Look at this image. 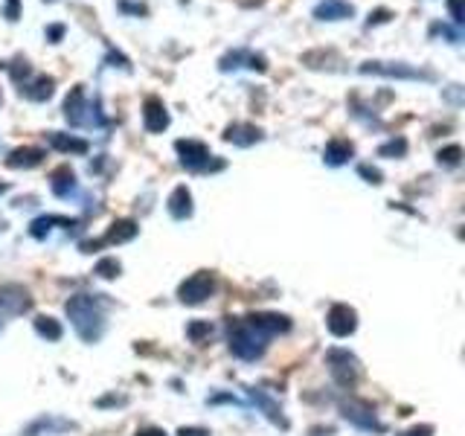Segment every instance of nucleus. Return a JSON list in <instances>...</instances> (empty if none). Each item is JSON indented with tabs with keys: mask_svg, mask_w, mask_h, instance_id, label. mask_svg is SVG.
<instances>
[{
	"mask_svg": "<svg viewBox=\"0 0 465 436\" xmlns=\"http://www.w3.org/2000/svg\"><path fill=\"white\" fill-rule=\"evenodd\" d=\"M134 236H137V224L134 222H114L102 241H105V245H122V241H131Z\"/></svg>",
	"mask_w": 465,
	"mask_h": 436,
	"instance_id": "a211bd4d",
	"label": "nucleus"
},
{
	"mask_svg": "<svg viewBox=\"0 0 465 436\" xmlns=\"http://www.w3.org/2000/svg\"><path fill=\"white\" fill-rule=\"evenodd\" d=\"M326 361H329L332 378H334L340 387H352V384L358 381V361H355V355H349L346 349H332V352L326 355Z\"/></svg>",
	"mask_w": 465,
	"mask_h": 436,
	"instance_id": "423d86ee",
	"label": "nucleus"
},
{
	"mask_svg": "<svg viewBox=\"0 0 465 436\" xmlns=\"http://www.w3.org/2000/svg\"><path fill=\"white\" fill-rule=\"evenodd\" d=\"M18 15V0H9V20H15Z\"/></svg>",
	"mask_w": 465,
	"mask_h": 436,
	"instance_id": "473e14b6",
	"label": "nucleus"
},
{
	"mask_svg": "<svg viewBox=\"0 0 465 436\" xmlns=\"http://www.w3.org/2000/svg\"><path fill=\"white\" fill-rule=\"evenodd\" d=\"M4 192H6V183H0V195H4Z\"/></svg>",
	"mask_w": 465,
	"mask_h": 436,
	"instance_id": "72a5a7b5",
	"label": "nucleus"
},
{
	"mask_svg": "<svg viewBox=\"0 0 465 436\" xmlns=\"http://www.w3.org/2000/svg\"><path fill=\"white\" fill-rule=\"evenodd\" d=\"M352 6L346 4V0H323L320 6L314 9V18L320 20H344V18H352Z\"/></svg>",
	"mask_w": 465,
	"mask_h": 436,
	"instance_id": "9b49d317",
	"label": "nucleus"
},
{
	"mask_svg": "<svg viewBox=\"0 0 465 436\" xmlns=\"http://www.w3.org/2000/svg\"><path fill=\"white\" fill-rule=\"evenodd\" d=\"M44 160V152L41 149H15L9 157H6V166L9 169H32Z\"/></svg>",
	"mask_w": 465,
	"mask_h": 436,
	"instance_id": "ddd939ff",
	"label": "nucleus"
},
{
	"mask_svg": "<svg viewBox=\"0 0 465 436\" xmlns=\"http://www.w3.org/2000/svg\"><path fill=\"white\" fill-rule=\"evenodd\" d=\"M326 326H329V332L334 337H349L355 332V326H358V314L349 305H332L329 317H326Z\"/></svg>",
	"mask_w": 465,
	"mask_h": 436,
	"instance_id": "0eeeda50",
	"label": "nucleus"
},
{
	"mask_svg": "<svg viewBox=\"0 0 465 436\" xmlns=\"http://www.w3.org/2000/svg\"><path fill=\"white\" fill-rule=\"evenodd\" d=\"M212 294H215V279H212V274H195V277H189L186 282H181V288H178V297H181V303H186V305H198V303L210 300Z\"/></svg>",
	"mask_w": 465,
	"mask_h": 436,
	"instance_id": "39448f33",
	"label": "nucleus"
},
{
	"mask_svg": "<svg viewBox=\"0 0 465 436\" xmlns=\"http://www.w3.org/2000/svg\"><path fill=\"white\" fill-rule=\"evenodd\" d=\"M459 157H462L459 145H448V149L439 152V163H442V166H459Z\"/></svg>",
	"mask_w": 465,
	"mask_h": 436,
	"instance_id": "a878e982",
	"label": "nucleus"
},
{
	"mask_svg": "<svg viewBox=\"0 0 465 436\" xmlns=\"http://www.w3.org/2000/svg\"><path fill=\"white\" fill-rule=\"evenodd\" d=\"M352 157V143L349 140H332L326 145V163L329 166H340Z\"/></svg>",
	"mask_w": 465,
	"mask_h": 436,
	"instance_id": "aec40b11",
	"label": "nucleus"
},
{
	"mask_svg": "<svg viewBox=\"0 0 465 436\" xmlns=\"http://www.w3.org/2000/svg\"><path fill=\"white\" fill-rule=\"evenodd\" d=\"M259 332H265L267 337H274V334H279V332H288L291 329V320L288 317H282V314H250L248 317Z\"/></svg>",
	"mask_w": 465,
	"mask_h": 436,
	"instance_id": "9d476101",
	"label": "nucleus"
},
{
	"mask_svg": "<svg viewBox=\"0 0 465 436\" xmlns=\"http://www.w3.org/2000/svg\"><path fill=\"white\" fill-rule=\"evenodd\" d=\"M0 308L6 314H23L32 308V297L20 285H0Z\"/></svg>",
	"mask_w": 465,
	"mask_h": 436,
	"instance_id": "6e6552de",
	"label": "nucleus"
},
{
	"mask_svg": "<svg viewBox=\"0 0 465 436\" xmlns=\"http://www.w3.org/2000/svg\"><path fill=\"white\" fill-rule=\"evenodd\" d=\"M451 15L454 20H459V0H451Z\"/></svg>",
	"mask_w": 465,
	"mask_h": 436,
	"instance_id": "2f4dec72",
	"label": "nucleus"
},
{
	"mask_svg": "<svg viewBox=\"0 0 465 436\" xmlns=\"http://www.w3.org/2000/svg\"><path fill=\"white\" fill-rule=\"evenodd\" d=\"M35 332L41 334V337H47V341H61V323L59 320H53V317H35Z\"/></svg>",
	"mask_w": 465,
	"mask_h": 436,
	"instance_id": "4be33fe9",
	"label": "nucleus"
},
{
	"mask_svg": "<svg viewBox=\"0 0 465 436\" xmlns=\"http://www.w3.org/2000/svg\"><path fill=\"white\" fill-rule=\"evenodd\" d=\"M137 436H166V433H163L160 428H145V430H140Z\"/></svg>",
	"mask_w": 465,
	"mask_h": 436,
	"instance_id": "7c9ffc66",
	"label": "nucleus"
},
{
	"mask_svg": "<svg viewBox=\"0 0 465 436\" xmlns=\"http://www.w3.org/2000/svg\"><path fill=\"white\" fill-rule=\"evenodd\" d=\"M361 73H384V76H404V79H419V76H425V73H419V70H410V67H404V64H389V67H384V64H363L361 67Z\"/></svg>",
	"mask_w": 465,
	"mask_h": 436,
	"instance_id": "6ab92c4d",
	"label": "nucleus"
},
{
	"mask_svg": "<svg viewBox=\"0 0 465 436\" xmlns=\"http://www.w3.org/2000/svg\"><path fill=\"white\" fill-rule=\"evenodd\" d=\"M169 212H172V218H189L192 215V195L186 186H178L172 195H169Z\"/></svg>",
	"mask_w": 465,
	"mask_h": 436,
	"instance_id": "f8f14e48",
	"label": "nucleus"
},
{
	"mask_svg": "<svg viewBox=\"0 0 465 436\" xmlns=\"http://www.w3.org/2000/svg\"><path fill=\"white\" fill-rule=\"evenodd\" d=\"M407 152V143L399 137V140H389L387 145H381V149H378V155L381 157H401Z\"/></svg>",
	"mask_w": 465,
	"mask_h": 436,
	"instance_id": "b1692460",
	"label": "nucleus"
},
{
	"mask_svg": "<svg viewBox=\"0 0 465 436\" xmlns=\"http://www.w3.org/2000/svg\"><path fill=\"white\" fill-rule=\"evenodd\" d=\"M340 413H344L346 422H352L355 428H363V430H375V433H384V425L378 422L373 404L366 401H358V399H349L340 404Z\"/></svg>",
	"mask_w": 465,
	"mask_h": 436,
	"instance_id": "20e7f679",
	"label": "nucleus"
},
{
	"mask_svg": "<svg viewBox=\"0 0 465 436\" xmlns=\"http://www.w3.org/2000/svg\"><path fill=\"white\" fill-rule=\"evenodd\" d=\"M82 111H85V90L76 87L70 96H67V102H64V116L70 119L73 126H82L85 119H82Z\"/></svg>",
	"mask_w": 465,
	"mask_h": 436,
	"instance_id": "f3484780",
	"label": "nucleus"
},
{
	"mask_svg": "<svg viewBox=\"0 0 465 436\" xmlns=\"http://www.w3.org/2000/svg\"><path fill=\"white\" fill-rule=\"evenodd\" d=\"M50 143H53V149H59V152H64V155H85V152H87V143H85V140L67 137V134H59V131L50 134Z\"/></svg>",
	"mask_w": 465,
	"mask_h": 436,
	"instance_id": "dca6fc26",
	"label": "nucleus"
},
{
	"mask_svg": "<svg viewBox=\"0 0 465 436\" xmlns=\"http://www.w3.org/2000/svg\"><path fill=\"white\" fill-rule=\"evenodd\" d=\"M67 317L73 323V329L79 332V337L85 344H96L105 332V317H102V308L90 294H76L67 300Z\"/></svg>",
	"mask_w": 465,
	"mask_h": 436,
	"instance_id": "f257e3e1",
	"label": "nucleus"
},
{
	"mask_svg": "<svg viewBox=\"0 0 465 436\" xmlns=\"http://www.w3.org/2000/svg\"><path fill=\"white\" fill-rule=\"evenodd\" d=\"M143 123H145V128H149L152 134H160L166 126H169V114H166V108H163V102L160 99H152L145 102V111H143Z\"/></svg>",
	"mask_w": 465,
	"mask_h": 436,
	"instance_id": "1a4fd4ad",
	"label": "nucleus"
},
{
	"mask_svg": "<svg viewBox=\"0 0 465 436\" xmlns=\"http://www.w3.org/2000/svg\"><path fill=\"white\" fill-rule=\"evenodd\" d=\"M399 436H433V428L430 425H416L410 430H401Z\"/></svg>",
	"mask_w": 465,
	"mask_h": 436,
	"instance_id": "cd10ccee",
	"label": "nucleus"
},
{
	"mask_svg": "<svg viewBox=\"0 0 465 436\" xmlns=\"http://www.w3.org/2000/svg\"><path fill=\"white\" fill-rule=\"evenodd\" d=\"M178 436H210L204 428H181Z\"/></svg>",
	"mask_w": 465,
	"mask_h": 436,
	"instance_id": "c756f323",
	"label": "nucleus"
},
{
	"mask_svg": "<svg viewBox=\"0 0 465 436\" xmlns=\"http://www.w3.org/2000/svg\"><path fill=\"white\" fill-rule=\"evenodd\" d=\"M259 137H262V131L256 126H230L224 134V140L233 145H253Z\"/></svg>",
	"mask_w": 465,
	"mask_h": 436,
	"instance_id": "2eb2a0df",
	"label": "nucleus"
},
{
	"mask_svg": "<svg viewBox=\"0 0 465 436\" xmlns=\"http://www.w3.org/2000/svg\"><path fill=\"white\" fill-rule=\"evenodd\" d=\"M175 149H178V155H181V163L186 166V169H192V172H210V169H222L224 163L222 160H210L212 155H210V149L204 143H198V140H178L175 143Z\"/></svg>",
	"mask_w": 465,
	"mask_h": 436,
	"instance_id": "7ed1b4c3",
	"label": "nucleus"
},
{
	"mask_svg": "<svg viewBox=\"0 0 465 436\" xmlns=\"http://www.w3.org/2000/svg\"><path fill=\"white\" fill-rule=\"evenodd\" d=\"M73 189H76V178H73V172L70 169H59V172L53 175V192L61 198H67Z\"/></svg>",
	"mask_w": 465,
	"mask_h": 436,
	"instance_id": "5701e85b",
	"label": "nucleus"
},
{
	"mask_svg": "<svg viewBox=\"0 0 465 436\" xmlns=\"http://www.w3.org/2000/svg\"><path fill=\"white\" fill-rule=\"evenodd\" d=\"M96 274H99L102 279H114L119 274V262L116 259H99L96 262Z\"/></svg>",
	"mask_w": 465,
	"mask_h": 436,
	"instance_id": "393cba45",
	"label": "nucleus"
},
{
	"mask_svg": "<svg viewBox=\"0 0 465 436\" xmlns=\"http://www.w3.org/2000/svg\"><path fill=\"white\" fill-rule=\"evenodd\" d=\"M212 332V326L210 323H189V329H186V334L192 337V341L195 344H198V341H204V337Z\"/></svg>",
	"mask_w": 465,
	"mask_h": 436,
	"instance_id": "bb28decb",
	"label": "nucleus"
},
{
	"mask_svg": "<svg viewBox=\"0 0 465 436\" xmlns=\"http://www.w3.org/2000/svg\"><path fill=\"white\" fill-rule=\"evenodd\" d=\"M250 396H253V401H259L262 404V410H265V413H267V419H271L274 425H279V428H288V422L282 419V410L271 401V399H267L262 390H250Z\"/></svg>",
	"mask_w": 465,
	"mask_h": 436,
	"instance_id": "412c9836",
	"label": "nucleus"
},
{
	"mask_svg": "<svg viewBox=\"0 0 465 436\" xmlns=\"http://www.w3.org/2000/svg\"><path fill=\"white\" fill-rule=\"evenodd\" d=\"M361 175L370 181V183H381V172L378 169H370V166H361Z\"/></svg>",
	"mask_w": 465,
	"mask_h": 436,
	"instance_id": "c85d7f7f",
	"label": "nucleus"
},
{
	"mask_svg": "<svg viewBox=\"0 0 465 436\" xmlns=\"http://www.w3.org/2000/svg\"><path fill=\"white\" fill-rule=\"evenodd\" d=\"M20 96H27V99H35V102L50 99V96H53V79L38 76L32 85H20Z\"/></svg>",
	"mask_w": 465,
	"mask_h": 436,
	"instance_id": "4468645a",
	"label": "nucleus"
},
{
	"mask_svg": "<svg viewBox=\"0 0 465 436\" xmlns=\"http://www.w3.org/2000/svg\"><path fill=\"white\" fill-rule=\"evenodd\" d=\"M227 337H230V352L238 355L241 361H256L265 352V346H267V334L259 332L248 317L230 320Z\"/></svg>",
	"mask_w": 465,
	"mask_h": 436,
	"instance_id": "f03ea898",
	"label": "nucleus"
}]
</instances>
